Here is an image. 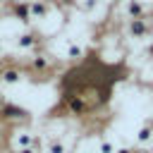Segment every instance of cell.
Here are the masks:
<instances>
[{"label":"cell","mask_w":153,"mask_h":153,"mask_svg":"<svg viewBox=\"0 0 153 153\" xmlns=\"http://www.w3.org/2000/svg\"><path fill=\"white\" fill-rule=\"evenodd\" d=\"M17 153H41V151L33 148V146H26V148H17Z\"/></svg>","instance_id":"5"},{"label":"cell","mask_w":153,"mask_h":153,"mask_svg":"<svg viewBox=\"0 0 153 153\" xmlns=\"http://www.w3.org/2000/svg\"><path fill=\"white\" fill-rule=\"evenodd\" d=\"M115 153H134V148H129V146H122V148H115Z\"/></svg>","instance_id":"6"},{"label":"cell","mask_w":153,"mask_h":153,"mask_svg":"<svg viewBox=\"0 0 153 153\" xmlns=\"http://www.w3.org/2000/svg\"><path fill=\"white\" fill-rule=\"evenodd\" d=\"M136 141H139L141 146H146V143H151V141H153V117H151V120H146V124L139 129Z\"/></svg>","instance_id":"1"},{"label":"cell","mask_w":153,"mask_h":153,"mask_svg":"<svg viewBox=\"0 0 153 153\" xmlns=\"http://www.w3.org/2000/svg\"><path fill=\"white\" fill-rule=\"evenodd\" d=\"M96 153H115V146H112L108 139H103V141L98 143V151H96Z\"/></svg>","instance_id":"3"},{"label":"cell","mask_w":153,"mask_h":153,"mask_svg":"<svg viewBox=\"0 0 153 153\" xmlns=\"http://www.w3.org/2000/svg\"><path fill=\"white\" fill-rule=\"evenodd\" d=\"M17 79H19V74H17V72H5V81H7V84H14Z\"/></svg>","instance_id":"4"},{"label":"cell","mask_w":153,"mask_h":153,"mask_svg":"<svg viewBox=\"0 0 153 153\" xmlns=\"http://www.w3.org/2000/svg\"><path fill=\"white\" fill-rule=\"evenodd\" d=\"M45 153H67V143L62 139H50L45 143Z\"/></svg>","instance_id":"2"},{"label":"cell","mask_w":153,"mask_h":153,"mask_svg":"<svg viewBox=\"0 0 153 153\" xmlns=\"http://www.w3.org/2000/svg\"><path fill=\"white\" fill-rule=\"evenodd\" d=\"M134 153H148V151H146V148H136Z\"/></svg>","instance_id":"7"}]
</instances>
